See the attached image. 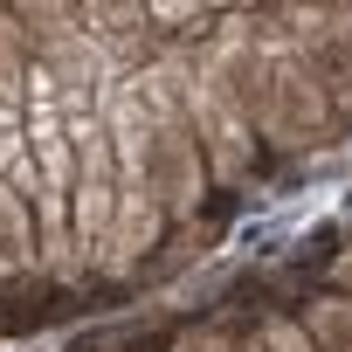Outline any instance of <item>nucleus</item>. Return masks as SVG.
Segmentation results:
<instances>
[{"mask_svg":"<svg viewBox=\"0 0 352 352\" xmlns=\"http://www.w3.org/2000/svg\"><path fill=\"white\" fill-rule=\"evenodd\" d=\"M345 208H352V194H345Z\"/></svg>","mask_w":352,"mask_h":352,"instance_id":"1","label":"nucleus"}]
</instances>
